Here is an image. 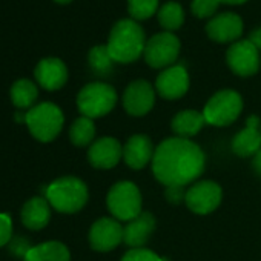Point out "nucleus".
I'll list each match as a JSON object with an SVG mask.
<instances>
[{"instance_id": "obj_26", "label": "nucleus", "mask_w": 261, "mask_h": 261, "mask_svg": "<svg viewBox=\"0 0 261 261\" xmlns=\"http://www.w3.org/2000/svg\"><path fill=\"white\" fill-rule=\"evenodd\" d=\"M88 62H89V66L92 68V71L98 75H108L112 71V65H114V60H112L106 45L94 46L89 51Z\"/></svg>"}, {"instance_id": "obj_20", "label": "nucleus", "mask_w": 261, "mask_h": 261, "mask_svg": "<svg viewBox=\"0 0 261 261\" xmlns=\"http://www.w3.org/2000/svg\"><path fill=\"white\" fill-rule=\"evenodd\" d=\"M20 218L23 226L30 230H40L46 227L51 220L49 201L43 197L30 198L20 211Z\"/></svg>"}, {"instance_id": "obj_36", "label": "nucleus", "mask_w": 261, "mask_h": 261, "mask_svg": "<svg viewBox=\"0 0 261 261\" xmlns=\"http://www.w3.org/2000/svg\"><path fill=\"white\" fill-rule=\"evenodd\" d=\"M54 2H57V4H62V5H65V4H69V2H72V0H54Z\"/></svg>"}, {"instance_id": "obj_35", "label": "nucleus", "mask_w": 261, "mask_h": 261, "mask_svg": "<svg viewBox=\"0 0 261 261\" xmlns=\"http://www.w3.org/2000/svg\"><path fill=\"white\" fill-rule=\"evenodd\" d=\"M246 2L247 0H220V4H224V5H243Z\"/></svg>"}, {"instance_id": "obj_3", "label": "nucleus", "mask_w": 261, "mask_h": 261, "mask_svg": "<svg viewBox=\"0 0 261 261\" xmlns=\"http://www.w3.org/2000/svg\"><path fill=\"white\" fill-rule=\"evenodd\" d=\"M46 200L62 214H75L88 203V186L77 177H62L46 188Z\"/></svg>"}, {"instance_id": "obj_21", "label": "nucleus", "mask_w": 261, "mask_h": 261, "mask_svg": "<svg viewBox=\"0 0 261 261\" xmlns=\"http://www.w3.org/2000/svg\"><path fill=\"white\" fill-rule=\"evenodd\" d=\"M206 118L203 112L198 111H181L178 112L174 118H172V130L180 137V139H188V137H194L195 134H198V130L204 126Z\"/></svg>"}, {"instance_id": "obj_22", "label": "nucleus", "mask_w": 261, "mask_h": 261, "mask_svg": "<svg viewBox=\"0 0 261 261\" xmlns=\"http://www.w3.org/2000/svg\"><path fill=\"white\" fill-rule=\"evenodd\" d=\"M23 261H71V253L63 243L46 241L33 246Z\"/></svg>"}, {"instance_id": "obj_5", "label": "nucleus", "mask_w": 261, "mask_h": 261, "mask_svg": "<svg viewBox=\"0 0 261 261\" xmlns=\"http://www.w3.org/2000/svg\"><path fill=\"white\" fill-rule=\"evenodd\" d=\"M117 103V92L111 85L94 82L82 88L77 95V106L83 117L98 118L109 114Z\"/></svg>"}, {"instance_id": "obj_11", "label": "nucleus", "mask_w": 261, "mask_h": 261, "mask_svg": "<svg viewBox=\"0 0 261 261\" xmlns=\"http://www.w3.org/2000/svg\"><path fill=\"white\" fill-rule=\"evenodd\" d=\"M155 103V92L149 82L136 80L130 83L123 94V106L129 115H146Z\"/></svg>"}, {"instance_id": "obj_4", "label": "nucleus", "mask_w": 261, "mask_h": 261, "mask_svg": "<svg viewBox=\"0 0 261 261\" xmlns=\"http://www.w3.org/2000/svg\"><path fill=\"white\" fill-rule=\"evenodd\" d=\"M65 117L62 109L49 101L39 103L33 106L27 112V126L30 129L31 136L42 142V143H49L53 142L63 127Z\"/></svg>"}, {"instance_id": "obj_6", "label": "nucleus", "mask_w": 261, "mask_h": 261, "mask_svg": "<svg viewBox=\"0 0 261 261\" xmlns=\"http://www.w3.org/2000/svg\"><path fill=\"white\" fill-rule=\"evenodd\" d=\"M108 209L120 221H130L142 214V194L130 181H120L108 192Z\"/></svg>"}, {"instance_id": "obj_25", "label": "nucleus", "mask_w": 261, "mask_h": 261, "mask_svg": "<svg viewBox=\"0 0 261 261\" xmlns=\"http://www.w3.org/2000/svg\"><path fill=\"white\" fill-rule=\"evenodd\" d=\"M95 137V126L91 118L88 117H80L77 118L69 129V139L72 145L83 148L88 146Z\"/></svg>"}, {"instance_id": "obj_23", "label": "nucleus", "mask_w": 261, "mask_h": 261, "mask_svg": "<svg viewBox=\"0 0 261 261\" xmlns=\"http://www.w3.org/2000/svg\"><path fill=\"white\" fill-rule=\"evenodd\" d=\"M10 95L13 105L17 109H31L39 97V89L31 80L20 79L13 83L10 89Z\"/></svg>"}, {"instance_id": "obj_17", "label": "nucleus", "mask_w": 261, "mask_h": 261, "mask_svg": "<svg viewBox=\"0 0 261 261\" xmlns=\"http://www.w3.org/2000/svg\"><path fill=\"white\" fill-rule=\"evenodd\" d=\"M259 118L256 115H250L246 120V126L243 130L233 137L232 151L238 157H255V154L261 149V129Z\"/></svg>"}, {"instance_id": "obj_12", "label": "nucleus", "mask_w": 261, "mask_h": 261, "mask_svg": "<svg viewBox=\"0 0 261 261\" xmlns=\"http://www.w3.org/2000/svg\"><path fill=\"white\" fill-rule=\"evenodd\" d=\"M123 241V226L114 218L97 220L89 230L91 247L97 252H109Z\"/></svg>"}, {"instance_id": "obj_7", "label": "nucleus", "mask_w": 261, "mask_h": 261, "mask_svg": "<svg viewBox=\"0 0 261 261\" xmlns=\"http://www.w3.org/2000/svg\"><path fill=\"white\" fill-rule=\"evenodd\" d=\"M243 111V98L237 91L223 89L214 94L204 106L206 123L214 126L232 124Z\"/></svg>"}, {"instance_id": "obj_30", "label": "nucleus", "mask_w": 261, "mask_h": 261, "mask_svg": "<svg viewBox=\"0 0 261 261\" xmlns=\"http://www.w3.org/2000/svg\"><path fill=\"white\" fill-rule=\"evenodd\" d=\"M13 238V221L8 214L0 212V247L7 246Z\"/></svg>"}, {"instance_id": "obj_16", "label": "nucleus", "mask_w": 261, "mask_h": 261, "mask_svg": "<svg viewBox=\"0 0 261 261\" xmlns=\"http://www.w3.org/2000/svg\"><path fill=\"white\" fill-rule=\"evenodd\" d=\"M36 80L46 91H57L68 82V68L57 57H48L37 63L34 69Z\"/></svg>"}, {"instance_id": "obj_32", "label": "nucleus", "mask_w": 261, "mask_h": 261, "mask_svg": "<svg viewBox=\"0 0 261 261\" xmlns=\"http://www.w3.org/2000/svg\"><path fill=\"white\" fill-rule=\"evenodd\" d=\"M30 249H31V246L27 243V240H19V238H16L13 243H11V247H10V250L14 253V255H17V256H23L25 258V255L30 252Z\"/></svg>"}, {"instance_id": "obj_14", "label": "nucleus", "mask_w": 261, "mask_h": 261, "mask_svg": "<svg viewBox=\"0 0 261 261\" xmlns=\"http://www.w3.org/2000/svg\"><path fill=\"white\" fill-rule=\"evenodd\" d=\"M155 89L166 100H177L183 97L189 89L188 71L180 65H174L163 69L157 77Z\"/></svg>"}, {"instance_id": "obj_34", "label": "nucleus", "mask_w": 261, "mask_h": 261, "mask_svg": "<svg viewBox=\"0 0 261 261\" xmlns=\"http://www.w3.org/2000/svg\"><path fill=\"white\" fill-rule=\"evenodd\" d=\"M252 166H253L255 172H256L258 175H261V149L255 154L253 162H252Z\"/></svg>"}, {"instance_id": "obj_15", "label": "nucleus", "mask_w": 261, "mask_h": 261, "mask_svg": "<svg viewBox=\"0 0 261 261\" xmlns=\"http://www.w3.org/2000/svg\"><path fill=\"white\" fill-rule=\"evenodd\" d=\"M123 157V146L117 139L103 137L88 149V160L97 169H111Z\"/></svg>"}, {"instance_id": "obj_31", "label": "nucleus", "mask_w": 261, "mask_h": 261, "mask_svg": "<svg viewBox=\"0 0 261 261\" xmlns=\"http://www.w3.org/2000/svg\"><path fill=\"white\" fill-rule=\"evenodd\" d=\"M186 197V192H185V186H169L166 188V198L168 201L174 203V204H178L180 201H183Z\"/></svg>"}, {"instance_id": "obj_19", "label": "nucleus", "mask_w": 261, "mask_h": 261, "mask_svg": "<svg viewBox=\"0 0 261 261\" xmlns=\"http://www.w3.org/2000/svg\"><path fill=\"white\" fill-rule=\"evenodd\" d=\"M155 229V218L149 212H142L134 220L127 221L123 227V241L133 249L142 247L148 243Z\"/></svg>"}, {"instance_id": "obj_8", "label": "nucleus", "mask_w": 261, "mask_h": 261, "mask_svg": "<svg viewBox=\"0 0 261 261\" xmlns=\"http://www.w3.org/2000/svg\"><path fill=\"white\" fill-rule=\"evenodd\" d=\"M180 54V40L172 33H159L152 36L145 46V62L155 69L174 66Z\"/></svg>"}, {"instance_id": "obj_33", "label": "nucleus", "mask_w": 261, "mask_h": 261, "mask_svg": "<svg viewBox=\"0 0 261 261\" xmlns=\"http://www.w3.org/2000/svg\"><path fill=\"white\" fill-rule=\"evenodd\" d=\"M258 51L261 49V28H256V30H253L252 33H250V36H249V39H247Z\"/></svg>"}, {"instance_id": "obj_18", "label": "nucleus", "mask_w": 261, "mask_h": 261, "mask_svg": "<svg viewBox=\"0 0 261 261\" xmlns=\"http://www.w3.org/2000/svg\"><path fill=\"white\" fill-rule=\"evenodd\" d=\"M154 148L149 137L139 134L133 136L123 148V159L133 169H143L154 159Z\"/></svg>"}, {"instance_id": "obj_2", "label": "nucleus", "mask_w": 261, "mask_h": 261, "mask_svg": "<svg viewBox=\"0 0 261 261\" xmlns=\"http://www.w3.org/2000/svg\"><path fill=\"white\" fill-rule=\"evenodd\" d=\"M146 42L145 31L139 22L121 19L112 27L106 46L114 62L130 63L143 56Z\"/></svg>"}, {"instance_id": "obj_9", "label": "nucleus", "mask_w": 261, "mask_h": 261, "mask_svg": "<svg viewBox=\"0 0 261 261\" xmlns=\"http://www.w3.org/2000/svg\"><path fill=\"white\" fill-rule=\"evenodd\" d=\"M221 188L214 181H198L186 191L185 201L188 207L198 215L214 212L221 203Z\"/></svg>"}, {"instance_id": "obj_28", "label": "nucleus", "mask_w": 261, "mask_h": 261, "mask_svg": "<svg viewBox=\"0 0 261 261\" xmlns=\"http://www.w3.org/2000/svg\"><path fill=\"white\" fill-rule=\"evenodd\" d=\"M220 7V0H192L191 11L197 19H211Z\"/></svg>"}, {"instance_id": "obj_24", "label": "nucleus", "mask_w": 261, "mask_h": 261, "mask_svg": "<svg viewBox=\"0 0 261 261\" xmlns=\"http://www.w3.org/2000/svg\"><path fill=\"white\" fill-rule=\"evenodd\" d=\"M157 19H159V23L163 30H166L168 33H172V31H177L178 28L183 27L185 11H183L180 4L168 2V4L160 7V10L157 13Z\"/></svg>"}, {"instance_id": "obj_29", "label": "nucleus", "mask_w": 261, "mask_h": 261, "mask_svg": "<svg viewBox=\"0 0 261 261\" xmlns=\"http://www.w3.org/2000/svg\"><path fill=\"white\" fill-rule=\"evenodd\" d=\"M121 261H165V258H160L152 250H148V249H143V247H137V249L127 250L123 255Z\"/></svg>"}, {"instance_id": "obj_27", "label": "nucleus", "mask_w": 261, "mask_h": 261, "mask_svg": "<svg viewBox=\"0 0 261 261\" xmlns=\"http://www.w3.org/2000/svg\"><path fill=\"white\" fill-rule=\"evenodd\" d=\"M159 10V0H127V13L136 22L152 17Z\"/></svg>"}, {"instance_id": "obj_10", "label": "nucleus", "mask_w": 261, "mask_h": 261, "mask_svg": "<svg viewBox=\"0 0 261 261\" xmlns=\"http://www.w3.org/2000/svg\"><path fill=\"white\" fill-rule=\"evenodd\" d=\"M226 60L232 72L240 77H250L259 69V51L249 40H238L230 45Z\"/></svg>"}, {"instance_id": "obj_13", "label": "nucleus", "mask_w": 261, "mask_h": 261, "mask_svg": "<svg viewBox=\"0 0 261 261\" xmlns=\"http://www.w3.org/2000/svg\"><path fill=\"white\" fill-rule=\"evenodd\" d=\"M206 34L217 43H235L243 34V20L235 13H223L206 25Z\"/></svg>"}, {"instance_id": "obj_1", "label": "nucleus", "mask_w": 261, "mask_h": 261, "mask_svg": "<svg viewBox=\"0 0 261 261\" xmlns=\"http://www.w3.org/2000/svg\"><path fill=\"white\" fill-rule=\"evenodd\" d=\"M204 154L198 145L188 139H168L159 145L152 159L155 178L169 186H186L204 171Z\"/></svg>"}]
</instances>
